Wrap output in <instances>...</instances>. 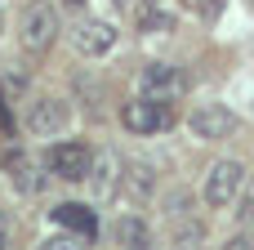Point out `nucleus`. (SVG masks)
Listing matches in <instances>:
<instances>
[{
	"label": "nucleus",
	"mask_w": 254,
	"mask_h": 250,
	"mask_svg": "<svg viewBox=\"0 0 254 250\" xmlns=\"http://www.w3.org/2000/svg\"><path fill=\"white\" fill-rule=\"evenodd\" d=\"M165 233H170L174 250L201 246V237H205V219H201V201H196L188 188H174V192L165 197Z\"/></svg>",
	"instance_id": "obj_1"
},
{
	"label": "nucleus",
	"mask_w": 254,
	"mask_h": 250,
	"mask_svg": "<svg viewBox=\"0 0 254 250\" xmlns=\"http://www.w3.org/2000/svg\"><path fill=\"white\" fill-rule=\"evenodd\" d=\"M237 224L241 228H254V183H246V192L237 197Z\"/></svg>",
	"instance_id": "obj_15"
},
{
	"label": "nucleus",
	"mask_w": 254,
	"mask_h": 250,
	"mask_svg": "<svg viewBox=\"0 0 254 250\" xmlns=\"http://www.w3.org/2000/svg\"><path fill=\"white\" fill-rule=\"evenodd\" d=\"M45 170L54 174V179H63V183H85V174H89V166H94V148L85 143V139H49V148H45Z\"/></svg>",
	"instance_id": "obj_4"
},
{
	"label": "nucleus",
	"mask_w": 254,
	"mask_h": 250,
	"mask_svg": "<svg viewBox=\"0 0 254 250\" xmlns=\"http://www.w3.org/2000/svg\"><path fill=\"white\" fill-rule=\"evenodd\" d=\"M4 174H9V183H13L18 197H40L45 183L54 179V174L45 170V161H31L27 152H9V157H4Z\"/></svg>",
	"instance_id": "obj_11"
},
{
	"label": "nucleus",
	"mask_w": 254,
	"mask_h": 250,
	"mask_svg": "<svg viewBox=\"0 0 254 250\" xmlns=\"http://www.w3.org/2000/svg\"><path fill=\"white\" fill-rule=\"evenodd\" d=\"M67 125H71V107H67V98H58V94H36V98L27 103L22 130H27L31 139H63Z\"/></svg>",
	"instance_id": "obj_5"
},
{
	"label": "nucleus",
	"mask_w": 254,
	"mask_h": 250,
	"mask_svg": "<svg viewBox=\"0 0 254 250\" xmlns=\"http://www.w3.org/2000/svg\"><path fill=\"white\" fill-rule=\"evenodd\" d=\"M58 31H63L58 9H54L49 0H36V4H27L22 18H18V49H22L27 58H45V54L54 49Z\"/></svg>",
	"instance_id": "obj_2"
},
{
	"label": "nucleus",
	"mask_w": 254,
	"mask_h": 250,
	"mask_svg": "<svg viewBox=\"0 0 254 250\" xmlns=\"http://www.w3.org/2000/svg\"><path fill=\"white\" fill-rule=\"evenodd\" d=\"M112 242H116L121 250H156V233H152L147 215H138V210L129 206V210L116 215V224H112Z\"/></svg>",
	"instance_id": "obj_12"
},
{
	"label": "nucleus",
	"mask_w": 254,
	"mask_h": 250,
	"mask_svg": "<svg viewBox=\"0 0 254 250\" xmlns=\"http://www.w3.org/2000/svg\"><path fill=\"white\" fill-rule=\"evenodd\" d=\"M219 250H254V228H237Z\"/></svg>",
	"instance_id": "obj_16"
},
{
	"label": "nucleus",
	"mask_w": 254,
	"mask_h": 250,
	"mask_svg": "<svg viewBox=\"0 0 254 250\" xmlns=\"http://www.w3.org/2000/svg\"><path fill=\"white\" fill-rule=\"evenodd\" d=\"M183 89H188V76H183V67H174V63H147V67L138 72V94H143V98L179 103Z\"/></svg>",
	"instance_id": "obj_8"
},
{
	"label": "nucleus",
	"mask_w": 254,
	"mask_h": 250,
	"mask_svg": "<svg viewBox=\"0 0 254 250\" xmlns=\"http://www.w3.org/2000/svg\"><path fill=\"white\" fill-rule=\"evenodd\" d=\"M188 130H192L196 143H223V139L237 130V112H232L228 103L205 98V103H196V107L188 112Z\"/></svg>",
	"instance_id": "obj_7"
},
{
	"label": "nucleus",
	"mask_w": 254,
	"mask_h": 250,
	"mask_svg": "<svg viewBox=\"0 0 254 250\" xmlns=\"http://www.w3.org/2000/svg\"><path fill=\"white\" fill-rule=\"evenodd\" d=\"M246 166L237 161V157H219L205 174H201V206L205 210H228V206H237V197L246 192Z\"/></svg>",
	"instance_id": "obj_3"
},
{
	"label": "nucleus",
	"mask_w": 254,
	"mask_h": 250,
	"mask_svg": "<svg viewBox=\"0 0 254 250\" xmlns=\"http://www.w3.org/2000/svg\"><path fill=\"white\" fill-rule=\"evenodd\" d=\"M116 27L107 22V18H80L76 27H71V49L80 54V58H103V54H112L116 49Z\"/></svg>",
	"instance_id": "obj_9"
},
{
	"label": "nucleus",
	"mask_w": 254,
	"mask_h": 250,
	"mask_svg": "<svg viewBox=\"0 0 254 250\" xmlns=\"http://www.w3.org/2000/svg\"><path fill=\"white\" fill-rule=\"evenodd\" d=\"M121 192H125V201H129L134 210H143V206L156 197V166H152V161H143V157L125 161V179H121Z\"/></svg>",
	"instance_id": "obj_13"
},
{
	"label": "nucleus",
	"mask_w": 254,
	"mask_h": 250,
	"mask_svg": "<svg viewBox=\"0 0 254 250\" xmlns=\"http://www.w3.org/2000/svg\"><path fill=\"white\" fill-rule=\"evenodd\" d=\"M58 4H63V9H80L85 0H58Z\"/></svg>",
	"instance_id": "obj_18"
},
{
	"label": "nucleus",
	"mask_w": 254,
	"mask_h": 250,
	"mask_svg": "<svg viewBox=\"0 0 254 250\" xmlns=\"http://www.w3.org/2000/svg\"><path fill=\"white\" fill-rule=\"evenodd\" d=\"M0 250H4V219H0Z\"/></svg>",
	"instance_id": "obj_19"
},
{
	"label": "nucleus",
	"mask_w": 254,
	"mask_h": 250,
	"mask_svg": "<svg viewBox=\"0 0 254 250\" xmlns=\"http://www.w3.org/2000/svg\"><path fill=\"white\" fill-rule=\"evenodd\" d=\"M36 250H80V242H76V233H58V237H49V242H40Z\"/></svg>",
	"instance_id": "obj_17"
},
{
	"label": "nucleus",
	"mask_w": 254,
	"mask_h": 250,
	"mask_svg": "<svg viewBox=\"0 0 254 250\" xmlns=\"http://www.w3.org/2000/svg\"><path fill=\"white\" fill-rule=\"evenodd\" d=\"M49 219L58 228L76 233V237H98V210H94V201H63V206L49 210Z\"/></svg>",
	"instance_id": "obj_14"
},
{
	"label": "nucleus",
	"mask_w": 254,
	"mask_h": 250,
	"mask_svg": "<svg viewBox=\"0 0 254 250\" xmlns=\"http://www.w3.org/2000/svg\"><path fill=\"white\" fill-rule=\"evenodd\" d=\"M121 125L129 130V134H138V139H147V134H161V130H170L174 125V103H161V98H129L125 107H121Z\"/></svg>",
	"instance_id": "obj_6"
},
{
	"label": "nucleus",
	"mask_w": 254,
	"mask_h": 250,
	"mask_svg": "<svg viewBox=\"0 0 254 250\" xmlns=\"http://www.w3.org/2000/svg\"><path fill=\"white\" fill-rule=\"evenodd\" d=\"M121 179H125V161L116 152H94V166L85 174V188H89V201H112L121 192Z\"/></svg>",
	"instance_id": "obj_10"
}]
</instances>
